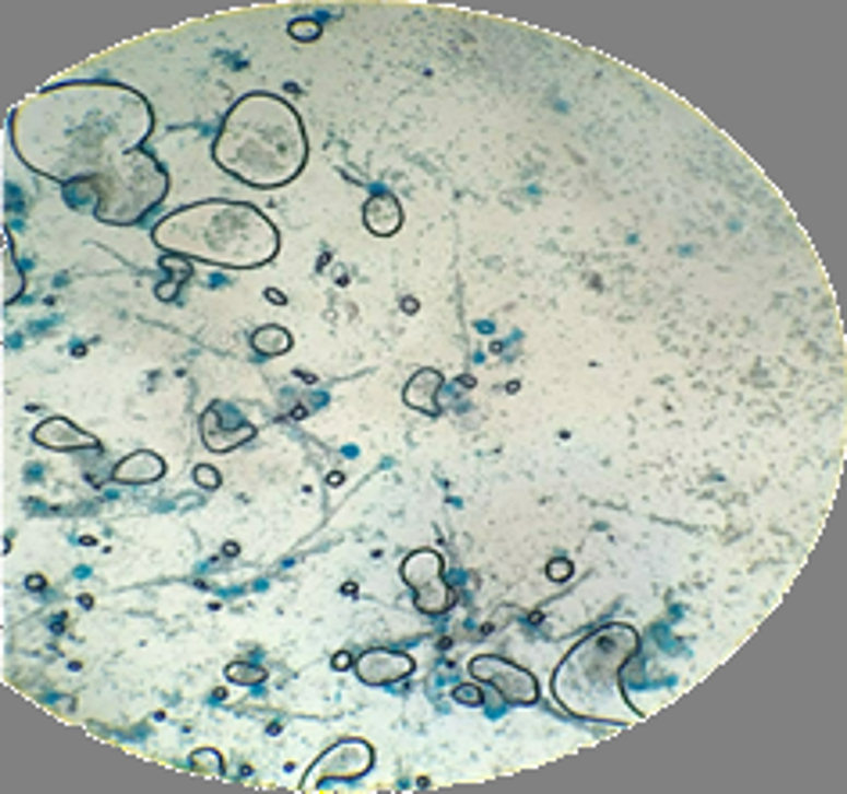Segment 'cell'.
<instances>
[{
    "label": "cell",
    "mask_w": 847,
    "mask_h": 794,
    "mask_svg": "<svg viewBox=\"0 0 847 794\" xmlns=\"http://www.w3.org/2000/svg\"><path fill=\"white\" fill-rule=\"evenodd\" d=\"M33 443L55 453H75V449H101V439L91 435L86 428L72 424L66 418H47L33 428Z\"/></svg>",
    "instance_id": "obj_10"
},
{
    "label": "cell",
    "mask_w": 847,
    "mask_h": 794,
    "mask_svg": "<svg viewBox=\"0 0 847 794\" xmlns=\"http://www.w3.org/2000/svg\"><path fill=\"white\" fill-rule=\"evenodd\" d=\"M374 770V748L360 737L338 740V745L327 748L320 759L309 766L306 780H302V791H320L334 780H360Z\"/></svg>",
    "instance_id": "obj_7"
},
{
    "label": "cell",
    "mask_w": 847,
    "mask_h": 794,
    "mask_svg": "<svg viewBox=\"0 0 847 794\" xmlns=\"http://www.w3.org/2000/svg\"><path fill=\"white\" fill-rule=\"evenodd\" d=\"M155 130L148 97L122 83L44 86L11 112V141L30 170L55 184H94Z\"/></svg>",
    "instance_id": "obj_1"
},
{
    "label": "cell",
    "mask_w": 847,
    "mask_h": 794,
    "mask_svg": "<svg viewBox=\"0 0 847 794\" xmlns=\"http://www.w3.org/2000/svg\"><path fill=\"white\" fill-rule=\"evenodd\" d=\"M262 679H267V669H262V665H256L251 658H248V662L237 658V662L226 665V684H234V687H259Z\"/></svg>",
    "instance_id": "obj_16"
},
{
    "label": "cell",
    "mask_w": 847,
    "mask_h": 794,
    "mask_svg": "<svg viewBox=\"0 0 847 794\" xmlns=\"http://www.w3.org/2000/svg\"><path fill=\"white\" fill-rule=\"evenodd\" d=\"M452 701H457V704H467V709H478V704H482V687H474V684H460V687H452Z\"/></svg>",
    "instance_id": "obj_20"
},
{
    "label": "cell",
    "mask_w": 847,
    "mask_h": 794,
    "mask_svg": "<svg viewBox=\"0 0 847 794\" xmlns=\"http://www.w3.org/2000/svg\"><path fill=\"white\" fill-rule=\"evenodd\" d=\"M352 669H356V676L363 679L366 687H396V684H402V679L413 676L416 662L410 658L407 651L370 647V651H363L356 662H352Z\"/></svg>",
    "instance_id": "obj_9"
},
{
    "label": "cell",
    "mask_w": 847,
    "mask_h": 794,
    "mask_svg": "<svg viewBox=\"0 0 847 794\" xmlns=\"http://www.w3.org/2000/svg\"><path fill=\"white\" fill-rule=\"evenodd\" d=\"M442 382H446V377H442V371H435V367L416 371L407 382V388H402V402H407L410 410L427 413V418H438V413H442V407H438Z\"/></svg>",
    "instance_id": "obj_13"
},
{
    "label": "cell",
    "mask_w": 847,
    "mask_h": 794,
    "mask_svg": "<svg viewBox=\"0 0 847 794\" xmlns=\"http://www.w3.org/2000/svg\"><path fill=\"white\" fill-rule=\"evenodd\" d=\"M352 662H356V658H352V654H345V651H341V654H334V658H331V665H334L338 673H341V669H349Z\"/></svg>",
    "instance_id": "obj_22"
},
{
    "label": "cell",
    "mask_w": 847,
    "mask_h": 794,
    "mask_svg": "<svg viewBox=\"0 0 847 794\" xmlns=\"http://www.w3.org/2000/svg\"><path fill=\"white\" fill-rule=\"evenodd\" d=\"M363 226L370 231L374 237H391L402 231V206L396 195L388 191H377L374 198H366L363 206Z\"/></svg>",
    "instance_id": "obj_12"
},
{
    "label": "cell",
    "mask_w": 847,
    "mask_h": 794,
    "mask_svg": "<svg viewBox=\"0 0 847 794\" xmlns=\"http://www.w3.org/2000/svg\"><path fill=\"white\" fill-rule=\"evenodd\" d=\"M251 349H256L259 357H284V352H291V331L281 324L256 327V331H251Z\"/></svg>",
    "instance_id": "obj_14"
},
{
    "label": "cell",
    "mask_w": 847,
    "mask_h": 794,
    "mask_svg": "<svg viewBox=\"0 0 847 794\" xmlns=\"http://www.w3.org/2000/svg\"><path fill=\"white\" fill-rule=\"evenodd\" d=\"M399 575H402V583L413 589L416 608L424 615H446L452 604H457V594H452V586L446 579V561H442V553L432 547L407 553L399 564Z\"/></svg>",
    "instance_id": "obj_6"
},
{
    "label": "cell",
    "mask_w": 847,
    "mask_h": 794,
    "mask_svg": "<svg viewBox=\"0 0 847 794\" xmlns=\"http://www.w3.org/2000/svg\"><path fill=\"white\" fill-rule=\"evenodd\" d=\"M471 676L478 684L496 687V694L507 704H517V709H528V704L539 701V679L510 658H496V654L471 658Z\"/></svg>",
    "instance_id": "obj_8"
},
{
    "label": "cell",
    "mask_w": 847,
    "mask_h": 794,
    "mask_svg": "<svg viewBox=\"0 0 847 794\" xmlns=\"http://www.w3.org/2000/svg\"><path fill=\"white\" fill-rule=\"evenodd\" d=\"M22 292H25V273H22V267H19L11 231H4V295H0V302H4V306H11L15 299H22Z\"/></svg>",
    "instance_id": "obj_15"
},
{
    "label": "cell",
    "mask_w": 847,
    "mask_h": 794,
    "mask_svg": "<svg viewBox=\"0 0 847 794\" xmlns=\"http://www.w3.org/2000/svg\"><path fill=\"white\" fill-rule=\"evenodd\" d=\"M639 654V633L628 622H611L567 651L553 673V698L564 712L597 723H632L639 712L625 694L622 673Z\"/></svg>",
    "instance_id": "obj_4"
},
{
    "label": "cell",
    "mask_w": 847,
    "mask_h": 794,
    "mask_svg": "<svg viewBox=\"0 0 847 794\" xmlns=\"http://www.w3.org/2000/svg\"><path fill=\"white\" fill-rule=\"evenodd\" d=\"M97 191L94 217L108 226H137L169 195V173L148 148L126 155L116 170L91 184Z\"/></svg>",
    "instance_id": "obj_5"
},
{
    "label": "cell",
    "mask_w": 847,
    "mask_h": 794,
    "mask_svg": "<svg viewBox=\"0 0 847 794\" xmlns=\"http://www.w3.org/2000/svg\"><path fill=\"white\" fill-rule=\"evenodd\" d=\"M195 486H201V489H220L223 486V475H220V468H212V464H198L195 468Z\"/></svg>",
    "instance_id": "obj_19"
},
{
    "label": "cell",
    "mask_w": 847,
    "mask_h": 794,
    "mask_svg": "<svg viewBox=\"0 0 847 794\" xmlns=\"http://www.w3.org/2000/svg\"><path fill=\"white\" fill-rule=\"evenodd\" d=\"M212 159L234 180L259 191H273L291 180L309 162V137L302 116L281 94H245L223 116V126L212 141Z\"/></svg>",
    "instance_id": "obj_2"
},
{
    "label": "cell",
    "mask_w": 847,
    "mask_h": 794,
    "mask_svg": "<svg viewBox=\"0 0 847 794\" xmlns=\"http://www.w3.org/2000/svg\"><path fill=\"white\" fill-rule=\"evenodd\" d=\"M320 33H323V25L316 22V19H295V22L287 25V36H291V40H298V44L320 40Z\"/></svg>",
    "instance_id": "obj_18"
},
{
    "label": "cell",
    "mask_w": 847,
    "mask_h": 794,
    "mask_svg": "<svg viewBox=\"0 0 847 794\" xmlns=\"http://www.w3.org/2000/svg\"><path fill=\"white\" fill-rule=\"evenodd\" d=\"M191 770L201 773V777H223L226 762H223V755L216 748H198L191 755Z\"/></svg>",
    "instance_id": "obj_17"
},
{
    "label": "cell",
    "mask_w": 847,
    "mask_h": 794,
    "mask_svg": "<svg viewBox=\"0 0 847 794\" xmlns=\"http://www.w3.org/2000/svg\"><path fill=\"white\" fill-rule=\"evenodd\" d=\"M151 242L162 252L226 270H256L281 252V231L248 201H195L151 226Z\"/></svg>",
    "instance_id": "obj_3"
},
{
    "label": "cell",
    "mask_w": 847,
    "mask_h": 794,
    "mask_svg": "<svg viewBox=\"0 0 847 794\" xmlns=\"http://www.w3.org/2000/svg\"><path fill=\"white\" fill-rule=\"evenodd\" d=\"M158 478H166V460L151 449H137L111 468V482H119V486H151V482H158Z\"/></svg>",
    "instance_id": "obj_11"
},
{
    "label": "cell",
    "mask_w": 847,
    "mask_h": 794,
    "mask_svg": "<svg viewBox=\"0 0 847 794\" xmlns=\"http://www.w3.org/2000/svg\"><path fill=\"white\" fill-rule=\"evenodd\" d=\"M572 561H567V558H553L550 564H546V575L553 579V583H567V579H572Z\"/></svg>",
    "instance_id": "obj_21"
}]
</instances>
